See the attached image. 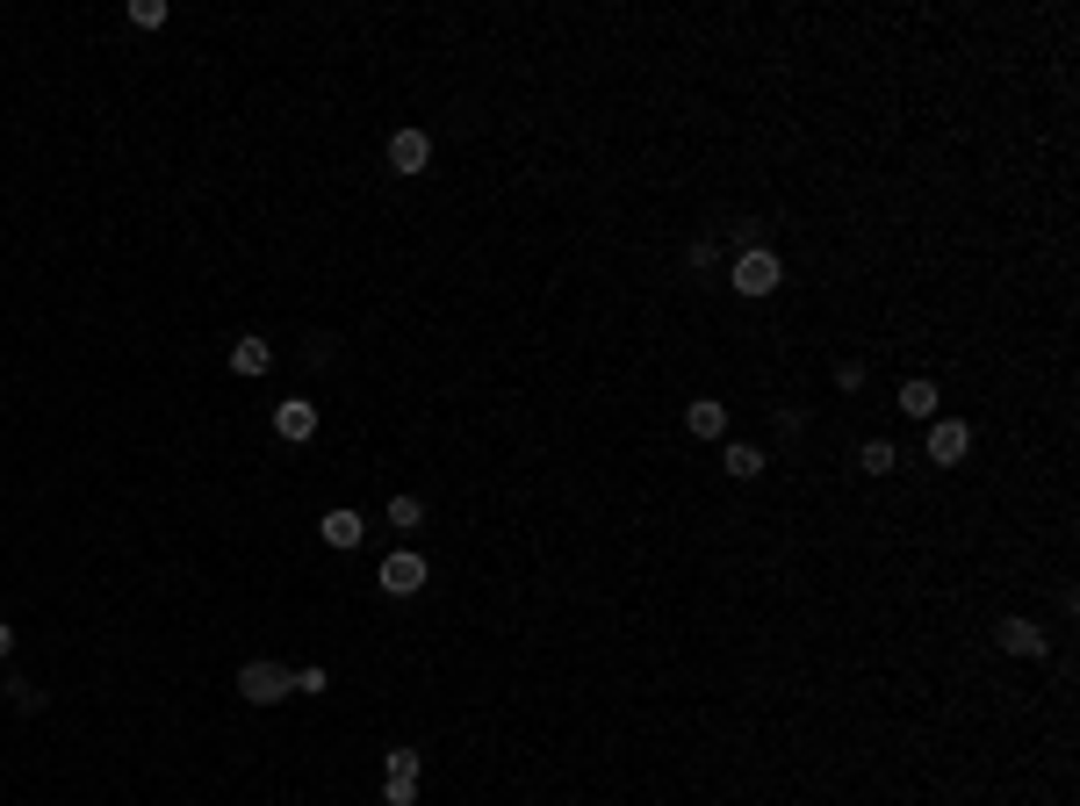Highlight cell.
Segmentation results:
<instances>
[{
    "label": "cell",
    "instance_id": "1",
    "mask_svg": "<svg viewBox=\"0 0 1080 806\" xmlns=\"http://www.w3.org/2000/svg\"><path fill=\"white\" fill-rule=\"evenodd\" d=\"M296 691V677L281 670V663H246V670H238V698H246V706H281V698Z\"/></svg>",
    "mask_w": 1080,
    "mask_h": 806
},
{
    "label": "cell",
    "instance_id": "2",
    "mask_svg": "<svg viewBox=\"0 0 1080 806\" xmlns=\"http://www.w3.org/2000/svg\"><path fill=\"white\" fill-rule=\"evenodd\" d=\"M425 576H433V569H425V555H410V547H397V555H389L383 569H375V584H383L389 598H418V590H425Z\"/></svg>",
    "mask_w": 1080,
    "mask_h": 806
},
{
    "label": "cell",
    "instance_id": "3",
    "mask_svg": "<svg viewBox=\"0 0 1080 806\" xmlns=\"http://www.w3.org/2000/svg\"><path fill=\"white\" fill-rule=\"evenodd\" d=\"M418 799V749H389L383 756V806H410Z\"/></svg>",
    "mask_w": 1080,
    "mask_h": 806
},
{
    "label": "cell",
    "instance_id": "4",
    "mask_svg": "<svg viewBox=\"0 0 1080 806\" xmlns=\"http://www.w3.org/2000/svg\"><path fill=\"white\" fill-rule=\"evenodd\" d=\"M735 288H742V296H771V288H779V252L750 246V252L735 260Z\"/></svg>",
    "mask_w": 1080,
    "mask_h": 806
},
{
    "label": "cell",
    "instance_id": "5",
    "mask_svg": "<svg viewBox=\"0 0 1080 806\" xmlns=\"http://www.w3.org/2000/svg\"><path fill=\"white\" fill-rule=\"evenodd\" d=\"M965 447H972V425H958V418L930 425V461L937 468H958V461H965Z\"/></svg>",
    "mask_w": 1080,
    "mask_h": 806
},
{
    "label": "cell",
    "instance_id": "6",
    "mask_svg": "<svg viewBox=\"0 0 1080 806\" xmlns=\"http://www.w3.org/2000/svg\"><path fill=\"white\" fill-rule=\"evenodd\" d=\"M389 166H397V173H425V166H433V137H425V130H397V137H389Z\"/></svg>",
    "mask_w": 1080,
    "mask_h": 806
},
{
    "label": "cell",
    "instance_id": "7",
    "mask_svg": "<svg viewBox=\"0 0 1080 806\" xmlns=\"http://www.w3.org/2000/svg\"><path fill=\"white\" fill-rule=\"evenodd\" d=\"M317 534H325V547H346V555H354L360 547V534H368V519H360V511H325V519H317Z\"/></svg>",
    "mask_w": 1080,
    "mask_h": 806
},
{
    "label": "cell",
    "instance_id": "8",
    "mask_svg": "<svg viewBox=\"0 0 1080 806\" xmlns=\"http://www.w3.org/2000/svg\"><path fill=\"white\" fill-rule=\"evenodd\" d=\"M274 432H281L288 447H303V439L317 432V404H274Z\"/></svg>",
    "mask_w": 1080,
    "mask_h": 806
},
{
    "label": "cell",
    "instance_id": "9",
    "mask_svg": "<svg viewBox=\"0 0 1080 806\" xmlns=\"http://www.w3.org/2000/svg\"><path fill=\"white\" fill-rule=\"evenodd\" d=\"M994 641L1009 648V656H1044V634H1038V619H1001V627H994Z\"/></svg>",
    "mask_w": 1080,
    "mask_h": 806
},
{
    "label": "cell",
    "instance_id": "10",
    "mask_svg": "<svg viewBox=\"0 0 1080 806\" xmlns=\"http://www.w3.org/2000/svg\"><path fill=\"white\" fill-rule=\"evenodd\" d=\"M267 368H274V346H267V339H238V346H231V375H246V382H260Z\"/></svg>",
    "mask_w": 1080,
    "mask_h": 806
},
{
    "label": "cell",
    "instance_id": "11",
    "mask_svg": "<svg viewBox=\"0 0 1080 806\" xmlns=\"http://www.w3.org/2000/svg\"><path fill=\"white\" fill-rule=\"evenodd\" d=\"M383 519L397 526V534H418V526H425V505H418V497H404V490H397V497H389V511H383Z\"/></svg>",
    "mask_w": 1080,
    "mask_h": 806
},
{
    "label": "cell",
    "instance_id": "12",
    "mask_svg": "<svg viewBox=\"0 0 1080 806\" xmlns=\"http://www.w3.org/2000/svg\"><path fill=\"white\" fill-rule=\"evenodd\" d=\"M901 410H908V418H930V410H937V382H901Z\"/></svg>",
    "mask_w": 1080,
    "mask_h": 806
},
{
    "label": "cell",
    "instance_id": "13",
    "mask_svg": "<svg viewBox=\"0 0 1080 806\" xmlns=\"http://www.w3.org/2000/svg\"><path fill=\"white\" fill-rule=\"evenodd\" d=\"M721 425H727L721 404H692V439H721Z\"/></svg>",
    "mask_w": 1080,
    "mask_h": 806
},
{
    "label": "cell",
    "instance_id": "14",
    "mask_svg": "<svg viewBox=\"0 0 1080 806\" xmlns=\"http://www.w3.org/2000/svg\"><path fill=\"white\" fill-rule=\"evenodd\" d=\"M721 468H727V476H742V482H750L756 468H764V454H756V447H727V454H721Z\"/></svg>",
    "mask_w": 1080,
    "mask_h": 806
},
{
    "label": "cell",
    "instance_id": "15",
    "mask_svg": "<svg viewBox=\"0 0 1080 806\" xmlns=\"http://www.w3.org/2000/svg\"><path fill=\"white\" fill-rule=\"evenodd\" d=\"M858 461H864V476H886V468L901 461V454H893L886 439H864V454H858Z\"/></svg>",
    "mask_w": 1080,
    "mask_h": 806
},
{
    "label": "cell",
    "instance_id": "16",
    "mask_svg": "<svg viewBox=\"0 0 1080 806\" xmlns=\"http://www.w3.org/2000/svg\"><path fill=\"white\" fill-rule=\"evenodd\" d=\"M130 22L137 29H166V0H130Z\"/></svg>",
    "mask_w": 1080,
    "mask_h": 806
},
{
    "label": "cell",
    "instance_id": "17",
    "mask_svg": "<svg viewBox=\"0 0 1080 806\" xmlns=\"http://www.w3.org/2000/svg\"><path fill=\"white\" fill-rule=\"evenodd\" d=\"M325 684H331V670H317V663H310V670H296V691H303V698H317Z\"/></svg>",
    "mask_w": 1080,
    "mask_h": 806
},
{
    "label": "cell",
    "instance_id": "18",
    "mask_svg": "<svg viewBox=\"0 0 1080 806\" xmlns=\"http://www.w3.org/2000/svg\"><path fill=\"white\" fill-rule=\"evenodd\" d=\"M8 656H14V634H8V627H0V663H8Z\"/></svg>",
    "mask_w": 1080,
    "mask_h": 806
}]
</instances>
